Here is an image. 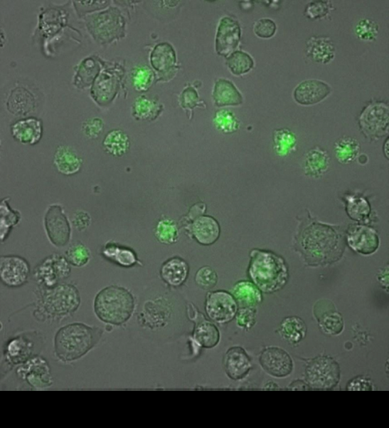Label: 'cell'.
I'll return each instance as SVG.
<instances>
[{
	"instance_id": "20",
	"label": "cell",
	"mask_w": 389,
	"mask_h": 428,
	"mask_svg": "<svg viewBox=\"0 0 389 428\" xmlns=\"http://www.w3.org/2000/svg\"><path fill=\"white\" fill-rule=\"evenodd\" d=\"M331 92V86L326 83L319 80H307L295 88L294 98L301 105L310 106L322 102Z\"/></svg>"
},
{
	"instance_id": "23",
	"label": "cell",
	"mask_w": 389,
	"mask_h": 428,
	"mask_svg": "<svg viewBox=\"0 0 389 428\" xmlns=\"http://www.w3.org/2000/svg\"><path fill=\"white\" fill-rule=\"evenodd\" d=\"M53 163L60 174L72 176L81 170L83 160L71 147L60 145L55 152Z\"/></svg>"
},
{
	"instance_id": "29",
	"label": "cell",
	"mask_w": 389,
	"mask_h": 428,
	"mask_svg": "<svg viewBox=\"0 0 389 428\" xmlns=\"http://www.w3.org/2000/svg\"><path fill=\"white\" fill-rule=\"evenodd\" d=\"M239 308H256L263 300L262 291L253 283L249 281L238 283L233 291Z\"/></svg>"
},
{
	"instance_id": "48",
	"label": "cell",
	"mask_w": 389,
	"mask_h": 428,
	"mask_svg": "<svg viewBox=\"0 0 389 428\" xmlns=\"http://www.w3.org/2000/svg\"><path fill=\"white\" fill-rule=\"evenodd\" d=\"M257 312L256 308H239L235 318L238 325L241 328L250 330L256 324Z\"/></svg>"
},
{
	"instance_id": "43",
	"label": "cell",
	"mask_w": 389,
	"mask_h": 428,
	"mask_svg": "<svg viewBox=\"0 0 389 428\" xmlns=\"http://www.w3.org/2000/svg\"><path fill=\"white\" fill-rule=\"evenodd\" d=\"M334 10L330 1H312L309 4L304 12V16L310 21H318L327 19Z\"/></svg>"
},
{
	"instance_id": "50",
	"label": "cell",
	"mask_w": 389,
	"mask_h": 428,
	"mask_svg": "<svg viewBox=\"0 0 389 428\" xmlns=\"http://www.w3.org/2000/svg\"><path fill=\"white\" fill-rule=\"evenodd\" d=\"M277 31L276 24L270 19H265L257 21L254 27L255 35L262 39L272 38Z\"/></svg>"
},
{
	"instance_id": "44",
	"label": "cell",
	"mask_w": 389,
	"mask_h": 428,
	"mask_svg": "<svg viewBox=\"0 0 389 428\" xmlns=\"http://www.w3.org/2000/svg\"><path fill=\"white\" fill-rule=\"evenodd\" d=\"M154 77V74L150 68L146 66H139L132 74L133 86L137 91H146L151 87Z\"/></svg>"
},
{
	"instance_id": "42",
	"label": "cell",
	"mask_w": 389,
	"mask_h": 428,
	"mask_svg": "<svg viewBox=\"0 0 389 428\" xmlns=\"http://www.w3.org/2000/svg\"><path fill=\"white\" fill-rule=\"evenodd\" d=\"M65 259L73 266L84 267L90 262V252L84 244L77 243L71 246L66 251Z\"/></svg>"
},
{
	"instance_id": "16",
	"label": "cell",
	"mask_w": 389,
	"mask_h": 428,
	"mask_svg": "<svg viewBox=\"0 0 389 428\" xmlns=\"http://www.w3.org/2000/svg\"><path fill=\"white\" fill-rule=\"evenodd\" d=\"M346 241L349 248L360 255L370 256L379 247L377 232L365 225H351L346 232Z\"/></svg>"
},
{
	"instance_id": "51",
	"label": "cell",
	"mask_w": 389,
	"mask_h": 428,
	"mask_svg": "<svg viewBox=\"0 0 389 428\" xmlns=\"http://www.w3.org/2000/svg\"><path fill=\"white\" fill-rule=\"evenodd\" d=\"M373 390L371 380L363 376H358L351 380L347 385L348 391H371Z\"/></svg>"
},
{
	"instance_id": "31",
	"label": "cell",
	"mask_w": 389,
	"mask_h": 428,
	"mask_svg": "<svg viewBox=\"0 0 389 428\" xmlns=\"http://www.w3.org/2000/svg\"><path fill=\"white\" fill-rule=\"evenodd\" d=\"M150 61L152 68L158 73L170 72L176 63V53L170 44L160 43L153 50Z\"/></svg>"
},
{
	"instance_id": "25",
	"label": "cell",
	"mask_w": 389,
	"mask_h": 428,
	"mask_svg": "<svg viewBox=\"0 0 389 428\" xmlns=\"http://www.w3.org/2000/svg\"><path fill=\"white\" fill-rule=\"evenodd\" d=\"M330 157L327 151L319 147L310 150L304 160V171L307 176L319 178L329 169Z\"/></svg>"
},
{
	"instance_id": "4",
	"label": "cell",
	"mask_w": 389,
	"mask_h": 428,
	"mask_svg": "<svg viewBox=\"0 0 389 428\" xmlns=\"http://www.w3.org/2000/svg\"><path fill=\"white\" fill-rule=\"evenodd\" d=\"M135 308L132 294L126 288L112 286L100 291L94 301L97 318L106 324L119 326L132 317Z\"/></svg>"
},
{
	"instance_id": "52",
	"label": "cell",
	"mask_w": 389,
	"mask_h": 428,
	"mask_svg": "<svg viewBox=\"0 0 389 428\" xmlns=\"http://www.w3.org/2000/svg\"><path fill=\"white\" fill-rule=\"evenodd\" d=\"M73 224L79 231L87 230L91 224V217L83 210H78L74 213Z\"/></svg>"
},
{
	"instance_id": "15",
	"label": "cell",
	"mask_w": 389,
	"mask_h": 428,
	"mask_svg": "<svg viewBox=\"0 0 389 428\" xmlns=\"http://www.w3.org/2000/svg\"><path fill=\"white\" fill-rule=\"evenodd\" d=\"M36 333L18 335L7 343L4 358L8 364L13 366L21 365L36 356L35 352L38 341L35 340L40 338L35 335Z\"/></svg>"
},
{
	"instance_id": "46",
	"label": "cell",
	"mask_w": 389,
	"mask_h": 428,
	"mask_svg": "<svg viewBox=\"0 0 389 428\" xmlns=\"http://www.w3.org/2000/svg\"><path fill=\"white\" fill-rule=\"evenodd\" d=\"M194 280L200 288L208 291L216 286L218 282V276L213 268L205 266L197 272Z\"/></svg>"
},
{
	"instance_id": "37",
	"label": "cell",
	"mask_w": 389,
	"mask_h": 428,
	"mask_svg": "<svg viewBox=\"0 0 389 428\" xmlns=\"http://www.w3.org/2000/svg\"><path fill=\"white\" fill-rule=\"evenodd\" d=\"M274 148L279 157L288 156L296 150L297 137L290 130L277 129L273 133Z\"/></svg>"
},
{
	"instance_id": "55",
	"label": "cell",
	"mask_w": 389,
	"mask_h": 428,
	"mask_svg": "<svg viewBox=\"0 0 389 428\" xmlns=\"http://www.w3.org/2000/svg\"><path fill=\"white\" fill-rule=\"evenodd\" d=\"M383 153L385 157L388 159V139L385 140V142L383 145Z\"/></svg>"
},
{
	"instance_id": "41",
	"label": "cell",
	"mask_w": 389,
	"mask_h": 428,
	"mask_svg": "<svg viewBox=\"0 0 389 428\" xmlns=\"http://www.w3.org/2000/svg\"><path fill=\"white\" fill-rule=\"evenodd\" d=\"M214 123L218 130L225 133H233L238 130L240 122L233 113L221 110L216 113Z\"/></svg>"
},
{
	"instance_id": "47",
	"label": "cell",
	"mask_w": 389,
	"mask_h": 428,
	"mask_svg": "<svg viewBox=\"0 0 389 428\" xmlns=\"http://www.w3.org/2000/svg\"><path fill=\"white\" fill-rule=\"evenodd\" d=\"M179 100L181 107L191 113L193 108L197 107H206L205 102L201 100L197 90L192 87H188L183 90Z\"/></svg>"
},
{
	"instance_id": "3",
	"label": "cell",
	"mask_w": 389,
	"mask_h": 428,
	"mask_svg": "<svg viewBox=\"0 0 389 428\" xmlns=\"http://www.w3.org/2000/svg\"><path fill=\"white\" fill-rule=\"evenodd\" d=\"M248 275L262 293H276L287 284L289 268L285 260L267 251L255 249L250 254Z\"/></svg>"
},
{
	"instance_id": "14",
	"label": "cell",
	"mask_w": 389,
	"mask_h": 428,
	"mask_svg": "<svg viewBox=\"0 0 389 428\" xmlns=\"http://www.w3.org/2000/svg\"><path fill=\"white\" fill-rule=\"evenodd\" d=\"M260 363L267 373L276 378L288 377L294 368L289 354L278 347L265 348L260 355Z\"/></svg>"
},
{
	"instance_id": "34",
	"label": "cell",
	"mask_w": 389,
	"mask_h": 428,
	"mask_svg": "<svg viewBox=\"0 0 389 428\" xmlns=\"http://www.w3.org/2000/svg\"><path fill=\"white\" fill-rule=\"evenodd\" d=\"M102 145L105 151L114 157H122L130 147L128 135L122 130H113L105 136Z\"/></svg>"
},
{
	"instance_id": "30",
	"label": "cell",
	"mask_w": 389,
	"mask_h": 428,
	"mask_svg": "<svg viewBox=\"0 0 389 428\" xmlns=\"http://www.w3.org/2000/svg\"><path fill=\"white\" fill-rule=\"evenodd\" d=\"M346 210L348 217L360 224H368L371 220V207L368 200L359 194H345Z\"/></svg>"
},
{
	"instance_id": "13",
	"label": "cell",
	"mask_w": 389,
	"mask_h": 428,
	"mask_svg": "<svg viewBox=\"0 0 389 428\" xmlns=\"http://www.w3.org/2000/svg\"><path fill=\"white\" fill-rule=\"evenodd\" d=\"M31 275L28 262L18 256H5L0 259V277L7 287L17 288L23 286Z\"/></svg>"
},
{
	"instance_id": "2",
	"label": "cell",
	"mask_w": 389,
	"mask_h": 428,
	"mask_svg": "<svg viewBox=\"0 0 389 428\" xmlns=\"http://www.w3.org/2000/svg\"><path fill=\"white\" fill-rule=\"evenodd\" d=\"M103 330L81 323L62 327L55 337V355L59 361H76L93 349L100 342Z\"/></svg>"
},
{
	"instance_id": "9",
	"label": "cell",
	"mask_w": 389,
	"mask_h": 428,
	"mask_svg": "<svg viewBox=\"0 0 389 428\" xmlns=\"http://www.w3.org/2000/svg\"><path fill=\"white\" fill-rule=\"evenodd\" d=\"M186 308L188 319L194 323L193 340L203 348L216 347L220 340V333L215 323L208 320L193 304H188Z\"/></svg>"
},
{
	"instance_id": "1",
	"label": "cell",
	"mask_w": 389,
	"mask_h": 428,
	"mask_svg": "<svg viewBox=\"0 0 389 428\" xmlns=\"http://www.w3.org/2000/svg\"><path fill=\"white\" fill-rule=\"evenodd\" d=\"M35 318L42 323L59 322L72 316L80 308L81 296L71 284L60 283L53 288L40 287Z\"/></svg>"
},
{
	"instance_id": "18",
	"label": "cell",
	"mask_w": 389,
	"mask_h": 428,
	"mask_svg": "<svg viewBox=\"0 0 389 428\" xmlns=\"http://www.w3.org/2000/svg\"><path fill=\"white\" fill-rule=\"evenodd\" d=\"M314 315L324 334L338 335L342 333L344 327L343 317L329 301L318 302L314 307Z\"/></svg>"
},
{
	"instance_id": "12",
	"label": "cell",
	"mask_w": 389,
	"mask_h": 428,
	"mask_svg": "<svg viewBox=\"0 0 389 428\" xmlns=\"http://www.w3.org/2000/svg\"><path fill=\"white\" fill-rule=\"evenodd\" d=\"M45 226L50 242L56 247L65 246L71 237L70 223L59 204L50 205L45 217Z\"/></svg>"
},
{
	"instance_id": "49",
	"label": "cell",
	"mask_w": 389,
	"mask_h": 428,
	"mask_svg": "<svg viewBox=\"0 0 389 428\" xmlns=\"http://www.w3.org/2000/svg\"><path fill=\"white\" fill-rule=\"evenodd\" d=\"M105 123L100 118H90L82 125V131L89 139H96L103 132Z\"/></svg>"
},
{
	"instance_id": "17",
	"label": "cell",
	"mask_w": 389,
	"mask_h": 428,
	"mask_svg": "<svg viewBox=\"0 0 389 428\" xmlns=\"http://www.w3.org/2000/svg\"><path fill=\"white\" fill-rule=\"evenodd\" d=\"M242 31L239 23L230 18L222 19L217 34V53L225 58L229 57L238 47Z\"/></svg>"
},
{
	"instance_id": "19",
	"label": "cell",
	"mask_w": 389,
	"mask_h": 428,
	"mask_svg": "<svg viewBox=\"0 0 389 428\" xmlns=\"http://www.w3.org/2000/svg\"><path fill=\"white\" fill-rule=\"evenodd\" d=\"M225 371L229 378L240 380L245 378L252 368V360L246 350L240 346L232 347L223 358Z\"/></svg>"
},
{
	"instance_id": "8",
	"label": "cell",
	"mask_w": 389,
	"mask_h": 428,
	"mask_svg": "<svg viewBox=\"0 0 389 428\" xmlns=\"http://www.w3.org/2000/svg\"><path fill=\"white\" fill-rule=\"evenodd\" d=\"M71 273L70 264L59 254L46 259L34 271V278L40 287L53 288L68 279Z\"/></svg>"
},
{
	"instance_id": "36",
	"label": "cell",
	"mask_w": 389,
	"mask_h": 428,
	"mask_svg": "<svg viewBox=\"0 0 389 428\" xmlns=\"http://www.w3.org/2000/svg\"><path fill=\"white\" fill-rule=\"evenodd\" d=\"M10 197L5 198L1 202V221H0V229H1V241L4 243L9 236L12 230L21 220L19 211L13 209L10 204Z\"/></svg>"
},
{
	"instance_id": "35",
	"label": "cell",
	"mask_w": 389,
	"mask_h": 428,
	"mask_svg": "<svg viewBox=\"0 0 389 428\" xmlns=\"http://www.w3.org/2000/svg\"><path fill=\"white\" fill-rule=\"evenodd\" d=\"M361 146L356 139L344 136L336 140L334 152L337 160L343 165L353 162L358 156Z\"/></svg>"
},
{
	"instance_id": "11",
	"label": "cell",
	"mask_w": 389,
	"mask_h": 428,
	"mask_svg": "<svg viewBox=\"0 0 389 428\" xmlns=\"http://www.w3.org/2000/svg\"><path fill=\"white\" fill-rule=\"evenodd\" d=\"M19 379L26 381L36 390L49 387L53 384V377L48 362L36 355L21 365L16 370Z\"/></svg>"
},
{
	"instance_id": "26",
	"label": "cell",
	"mask_w": 389,
	"mask_h": 428,
	"mask_svg": "<svg viewBox=\"0 0 389 428\" xmlns=\"http://www.w3.org/2000/svg\"><path fill=\"white\" fill-rule=\"evenodd\" d=\"M213 99L218 107L238 106L243 103V97L233 82L219 79L216 81Z\"/></svg>"
},
{
	"instance_id": "22",
	"label": "cell",
	"mask_w": 389,
	"mask_h": 428,
	"mask_svg": "<svg viewBox=\"0 0 389 428\" xmlns=\"http://www.w3.org/2000/svg\"><path fill=\"white\" fill-rule=\"evenodd\" d=\"M306 54L312 61L326 65L331 63L336 55L334 42L327 37H311L307 42Z\"/></svg>"
},
{
	"instance_id": "5",
	"label": "cell",
	"mask_w": 389,
	"mask_h": 428,
	"mask_svg": "<svg viewBox=\"0 0 389 428\" xmlns=\"http://www.w3.org/2000/svg\"><path fill=\"white\" fill-rule=\"evenodd\" d=\"M340 377L339 365L330 356L320 355L307 362L304 380L311 390H332L339 384Z\"/></svg>"
},
{
	"instance_id": "38",
	"label": "cell",
	"mask_w": 389,
	"mask_h": 428,
	"mask_svg": "<svg viewBox=\"0 0 389 428\" xmlns=\"http://www.w3.org/2000/svg\"><path fill=\"white\" fill-rule=\"evenodd\" d=\"M34 103L35 98L29 91L25 88H16L9 98L8 108L11 113L16 115L21 103H22L25 115H26L33 110Z\"/></svg>"
},
{
	"instance_id": "28",
	"label": "cell",
	"mask_w": 389,
	"mask_h": 428,
	"mask_svg": "<svg viewBox=\"0 0 389 428\" xmlns=\"http://www.w3.org/2000/svg\"><path fill=\"white\" fill-rule=\"evenodd\" d=\"M278 333L284 340L290 345L296 346L306 338L307 327L302 318L291 316L282 321Z\"/></svg>"
},
{
	"instance_id": "27",
	"label": "cell",
	"mask_w": 389,
	"mask_h": 428,
	"mask_svg": "<svg viewBox=\"0 0 389 428\" xmlns=\"http://www.w3.org/2000/svg\"><path fill=\"white\" fill-rule=\"evenodd\" d=\"M189 268L187 263L178 258H174L165 262L160 271L162 280L171 287H179L186 281Z\"/></svg>"
},
{
	"instance_id": "45",
	"label": "cell",
	"mask_w": 389,
	"mask_h": 428,
	"mask_svg": "<svg viewBox=\"0 0 389 428\" xmlns=\"http://www.w3.org/2000/svg\"><path fill=\"white\" fill-rule=\"evenodd\" d=\"M379 31L376 22L371 19H364L361 20L356 26L355 33L357 38L363 41H374Z\"/></svg>"
},
{
	"instance_id": "53",
	"label": "cell",
	"mask_w": 389,
	"mask_h": 428,
	"mask_svg": "<svg viewBox=\"0 0 389 428\" xmlns=\"http://www.w3.org/2000/svg\"><path fill=\"white\" fill-rule=\"evenodd\" d=\"M388 265H387L381 268L377 273V281L387 292L388 288Z\"/></svg>"
},
{
	"instance_id": "10",
	"label": "cell",
	"mask_w": 389,
	"mask_h": 428,
	"mask_svg": "<svg viewBox=\"0 0 389 428\" xmlns=\"http://www.w3.org/2000/svg\"><path fill=\"white\" fill-rule=\"evenodd\" d=\"M90 33L97 41L109 43L124 32L122 17L113 9L87 21Z\"/></svg>"
},
{
	"instance_id": "6",
	"label": "cell",
	"mask_w": 389,
	"mask_h": 428,
	"mask_svg": "<svg viewBox=\"0 0 389 428\" xmlns=\"http://www.w3.org/2000/svg\"><path fill=\"white\" fill-rule=\"evenodd\" d=\"M358 122L364 137L376 141L387 135L389 126V108L388 104L373 101L361 111Z\"/></svg>"
},
{
	"instance_id": "33",
	"label": "cell",
	"mask_w": 389,
	"mask_h": 428,
	"mask_svg": "<svg viewBox=\"0 0 389 428\" xmlns=\"http://www.w3.org/2000/svg\"><path fill=\"white\" fill-rule=\"evenodd\" d=\"M132 116L137 120L152 121L156 120L163 111V106L158 101L141 95L134 101Z\"/></svg>"
},
{
	"instance_id": "7",
	"label": "cell",
	"mask_w": 389,
	"mask_h": 428,
	"mask_svg": "<svg viewBox=\"0 0 389 428\" xmlns=\"http://www.w3.org/2000/svg\"><path fill=\"white\" fill-rule=\"evenodd\" d=\"M205 309L211 320L218 325H225L235 319L239 306L233 294L218 291L208 293Z\"/></svg>"
},
{
	"instance_id": "32",
	"label": "cell",
	"mask_w": 389,
	"mask_h": 428,
	"mask_svg": "<svg viewBox=\"0 0 389 428\" xmlns=\"http://www.w3.org/2000/svg\"><path fill=\"white\" fill-rule=\"evenodd\" d=\"M102 254L106 259L124 268L141 265L133 251L114 244L105 245L102 249Z\"/></svg>"
},
{
	"instance_id": "21",
	"label": "cell",
	"mask_w": 389,
	"mask_h": 428,
	"mask_svg": "<svg viewBox=\"0 0 389 428\" xmlns=\"http://www.w3.org/2000/svg\"><path fill=\"white\" fill-rule=\"evenodd\" d=\"M43 132L42 121L35 118L21 120L11 126L13 137L24 145L38 144L42 138Z\"/></svg>"
},
{
	"instance_id": "40",
	"label": "cell",
	"mask_w": 389,
	"mask_h": 428,
	"mask_svg": "<svg viewBox=\"0 0 389 428\" xmlns=\"http://www.w3.org/2000/svg\"><path fill=\"white\" fill-rule=\"evenodd\" d=\"M154 235L160 243L170 245L176 243L178 239V229L174 221L161 220L156 225Z\"/></svg>"
},
{
	"instance_id": "24",
	"label": "cell",
	"mask_w": 389,
	"mask_h": 428,
	"mask_svg": "<svg viewBox=\"0 0 389 428\" xmlns=\"http://www.w3.org/2000/svg\"><path fill=\"white\" fill-rule=\"evenodd\" d=\"M189 231L202 245L215 243L220 234L219 224L212 217L201 216L190 226Z\"/></svg>"
},
{
	"instance_id": "54",
	"label": "cell",
	"mask_w": 389,
	"mask_h": 428,
	"mask_svg": "<svg viewBox=\"0 0 389 428\" xmlns=\"http://www.w3.org/2000/svg\"><path fill=\"white\" fill-rule=\"evenodd\" d=\"M299 387H302V388H304V390H311V388L309 387V385L305 382H303L302 380H297V381L292 382L289 386V388L287 390H300Z\"/></svg>"
},
{
	"instance_id": "39",
	"label": "cell",
	"mask_w": 389,
	"mask_h": 428,
	"mask_svg": "<svg viewBox=\"0 0 389 428\" xmlns=\"http://www.w3.org/2000/svg\"><path fill=\"white\" fill-rule=\"evenodd\" d=\"M227 65L232 73L241 76L248 73L255 66L252 58L243 51H235L227 59Z\"/></svg>"
}]
</instances>
